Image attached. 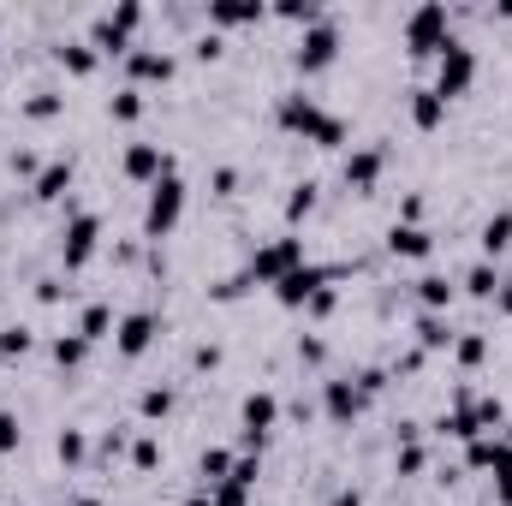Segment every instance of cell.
I'll use <instances>...</instances> for the list:
<instances>
[{
	"label": "cell",
	"instance_id": "1",
	"mask_svg": "<svg viewBox=\"0 0 512 506\" xmlns=\"http://www.w3.org/2000/svg\"><path fill=\"white\" fill-rule=\"evenodd\" d=\"M274 126L292 131V137H304V143H316V149H340L346 143V120L340 114H328L316 96H304V90H286V96H274Z\"/></svg>",
	"mask_w": 512,
	"mask_h": 506
},
{
	"label": "cell",
	"instance_id": "2",
	"mask_svg": "<svg viewBox=\"0 0 512 506\" xmlns=\"http://www.w3.org/2000/svg\"><path fill=\"white\" fill-rule=\"evenodd\" d=\"M447 42H453V12H447L441 0H423V6L405 12V54H411V60H429V54H441Z\"/></svg>",
	"mask_w": 512,
	"mask_h": 506
},
{
	"label": "cell",
	"instance_id": "3",
	"mask_svg": "<svg viewBox=\"0 0 512 506\" xmlns=\"http://www.w3.org/2000/svg\"><path fill=\"white\" fill-rule=\"evenodd\" d=\"M334 60H340V24L322 12V18H316L304 36H298V48H292V66H298L304 78H316V72H328Z\"/></svg>",
	"mask_w": 512,
	"mask_h": 506
},
{
	"label": "cell",
	"instance_id": "4",
	"mask_svg": "<svg viewBox=\"0 0 512 506\" xmlns=\"http://www.w3.org/2000/svg\"><path fill=\"white\" fill-rule=\"evenodd\" d=\"M471 84H477V48H465V42L453 36V42L435 54V84H429V90H435L441 102H453V96H465Z\"/></svg>",
	"mask_w": 512,
	"mask_h": 506
},
{
	"label": "cell",
	"instance_id": "5",
	"mask_svg": "<svg viewBox=\"0 0 512 506\" xmlns=\"http://www.w3.org/2000/svg\"><path fill=\"white\" fill-rule=\"evenodd\" d=\"M179 215H185V179H179V173H167L161 185H149V203H143V233H149V239H167V233L179 227Z\"/></svg>",
	"mask_w": 512,
	"mask_h": 506
},
{
	"label": "cell",
	"instance_id": "6",
	"mask_svg": "<svg viewBox=\"0 0 512 506\" xmlns=\"http://www.w3.org/2000/svg\"><path fill=\"white\" fill-rule=\"evenodd\" d=\"M304 262H310V256H304V239H292V233H286V239L256 245V256H251V268H245V274H251L256 286H280V280H286L292 268H304Z\"/></svg>",
	"mask_w": 512,
	"mask_h": 506
},
{
	"label": "cell",
	"instance_id": "7",
	"mask_svg": "<svg viewBox=\"0 0 512 506\" xmlns=\"http://www.w3.org/2000/svg\"><path fill=\"white\" fill-rule=\"evenodd\" d=\"M274 423H280V399L274 393H245V405H239V441H245V453L262 459V441H268Z\"/></svg>",
	"mask_w": 512,
	"mask_h": 506
},
{
	"label": "cell",
	"instance_id": "8",
	"mask_svg": "<svg viewBox=\"0 0 512 506\" xmlns=\"http://www.w3.org/2000/svg\"><path fill=\"white\" fill-rule=\"evenodd\" d=\"M328 280H340V268L304 262V268H292V274H286V280L274 286V304H280V310H304V304H310V298H316V292H322Z\"/></svg>",
	"mask_w": 512,
	"mask_h": 506
},
{
	"label": "cell",
	"instance_id": "9",
	"mask_svg": "<svg viewBox=\"0 0 512 506\" xmlns=\"http://www.w3.org/2000/svg\"><path fill=\"white\" fill-rule=\"evenodd\" d=\"M96 245H102V215H72L66 221V233H60V262H66V274H78L90 256H96Z\"/></svg>",
	"mask_w": 512,
	"mask_h": 506
},
{
	"label": "cell",
	"instance_id": "10",
	"mask_svg": "<svg viewBox=\"0 0 512 506\" xmlns=\"http://www.w3.org/2000/svg\"><path fill=\"white\" fill-rule=\"evenodd\" d=\"M364 405H370V393L358 387V376H334V381H322V411H328V423L352 429V423L364 417Z\"/></svg>",
	"mask_w": 512,
	"mask_h": 506
},
{
	"label": "cell",
	"instance_id": "11",
	"mask_svg": "<svg viewBox=\"0 0 512 506\" xmlns=\"http://www.w3.org/2000/svg\"><path fill=\"white\" fill-rule=\"evenodd\" d=\"M120 173H126V179H137V185H161V179L173 173V155H167L161 143H126Z\"/></svg>",
	"mask_w": 512,
	"mask_h": 506
},
{
	"label": "cell",
	"instance_id": "12",
	"mask_svg": "<svg viewBox=\"0 0 512 506\" xmlns=\"http://www.w3.org/2000/svg\"><path fill=\"white\" fill-rule=\"evenodd\" d=\"M155 340H161V316L155 310H131V316H120V328H114V352L120 358H143Z\"/></svg>",
	"mask_w": 512,
	"mask_h": 506
},
{
	"label": "cell",
	"instance_id": "13",
	"mask_svg": "<svg viewBox=\"0 0 512 506\" xmlns=\"http://www.w3.org/2000/svg\"><path fill=\"white\" fill-rule=\"evenodd\" d=\"M382 173H387V149L382 143H364V149L346 155V185H352V191H376Z\"/></svg>",
	"mask_w": 512,
	"mask_h": 506
},
{
	"label": "cell",
	"instance_id": "14",
	"mask_svg": "<svg viewBox=\"0 0 512 506\" xmlns=\"http://www.w3.org/2000/svg\"><path fill=\"white\" fill-rule=\"evenodd\" d=\"M387 251L405 256V262H423V256L435 251V233L417 227V221H393V227H387Z\"/></svg>",
	"mask_w": 512,
	"mask_h": 506
},
{
	"label": "cell",
	"instance_id": "15",
	"mask_svg": "<svg viewBox=\"0 0 512 506\" xmlns=\"http://www.w3.org/2000/svg\"><path fill=\"white\" fill-rule=\"evenodd\" d=\"M126 66H131V78H143V84H167V78L179 72V60H173L167 48H131Z\"/></svg>",
	"mask_w": 512,
	"mask_h": 506
},
{
	"label": "cell",
	"instance_id": "16",
	"mask_svg": "<svg viewBox=\"0 0 512 506\" xmlns=\"http://www.w3.org/2000/svg\"><path fill=\"white\" fill-rule=\"evenodd\" d=\"M66 191H72V161H48V167L30 179V197H36V203H60Z\"/></svg>",
	"mask_w": 512,
	"mask_h": 506
},
{
	"label": "cell",
	"instance_id": "17",
	"mask_svg": "<svg viewBox=\"0 0 512 506\" xmlns=\"http://www.w3.org/2000/svg\"><path fill=\"white\" fill-rule=\"evenodd\" d=\"M477 245H483V262H495V256H507V251H512V209H495V215L483 221Z\"/></svg>",
	"mask_w": 512,
	"mask_h": 506
},
{
	"label": "cell",
	"instance_id": "18",
	"mask_svg": "<svg viewBox=\"0 0 512 506\" xmlns=\"http://www.w3.org/2000/svg\"><path fill=\"white\" fill-rule=\"evenodd\" d=\"M405 96H411L405 108H411V126H417V131H435L441 120H447V102H441L429 84H423V90H405Z\"/></svg>",
	"mask_w": 512,
	"mask_h": 506
},
{
	"label": "cell",
	"instance_id": "19",
	"mask_svg": "<svg viewBox=\"0 0 512 506\" xmlns=\"http://www.w3.org/2000/svg\"><path fill=\"white\" fill-rule=\"evenodd\" d=\"M262 0H215L209 6V24H221V30H233V24H262Z\"/></svg>",
	"mask_w": 512,
	"mask_h": 506
},
{
	"label": "cell",
	"instance_id": "20",
	"mask_svg": "<svg viewBox=\"0 0 512 506\" xmlns=\"http://www.w3.org/2000/svg\"><path fill=\"white\" fill-rule=\"evenodd\" d=\"M453 298H459V280H447V274H423V280H417V304H423V310L447 316Z\"/></svg>",
	"mask_w": 512,
	"mask_h": 506
},
{
	"label": "cell",
	"instance_id": "21",
	"mask_svg": "<svg viewBox=\"0 0 512 506\" xmlns=\"http://www.w3.org/2000/svg\"><path fill=\"white\" fill-rule=\"evenodd\" d=\"M453 328H447V316H435V310H423L417 316V352H453Z\"/></svg>",
	"mask_w": 512,
	"mask_h": 506
},
{
	"label": "cell",
	"instance_id": "22",
	"mask_svg": "<svg viewBox=\"0 0 512 506\" xmlns=\"http://www.w3.org/2000/svg\"><path fill=\"white\" fill-rule=\"evenodd\" d=\"M459 286H465L471 298H483V304H495V292H501V268H495V262H471Z\"/></svg>",
	"mask_w": 512,
	"mask_h": 506
},
{
	"label": "cell",
	"instance_id": "23",
	"mask_svg": "<svg viewBox=\"0 0 512 506\" xmlns=\"http://www.w3.org/2000/svg\"><path fill=\"white\" fill-rule=\"evenodd\" d=\"M114 328H120V322H114V310H108V304H84V316H78V328H72V334H84V340L96 346V340H108Z\"/></svg>",
	"mask_w": 512,
	"mask_h": 506
},
{
	"label": "cell",
	"instance_id": "24",
	"mask_svg": "<svg viewBox=\"0 0 512 506\" xmlns=\"http://www.w3.org/2000/svg\"><path fill=\"white\" fill-rule=\"evenodd\" d=\"M54 60H60L66 72H78V78H90V72H96V48H90V42H60V48H54Z\"/></svg>",
	"mask_w": 512,
	"mask_h": 506
},
{
	"label": "cell",
	"instance_id": "25",
	"mask_svg": "<svg viewBox=\"0 0 512 506\" xmlns=\"http://www.w3.org/2000/svg\"><path fill=\"white\" fill-rule=\"evenodd\" d=\"M197 477H203L209 489H215V483H227V477H233V453H227V447H203V459H197Z\"/></svg>",
	"mask_w": 512,
	"mask_h": 506
},
{
	"label": "cell",
	"instance_id": "26",
	"mask_svg": "<svg viewBox=\"0 0 512 506\" xmlns=\"http://www.w3.org/2000/svg\"><path fill=\"white\" fill-rule=\"evenodd\" d=\"M310 215H316V179L292 185V197H286V227H298V221H310Z\"/></svg>",
	"mask_w": 512,
	"mask_h": 506
},
{
	"label": "cell",
	"instance_id": "27",
	"mask_svg": "<svg viewBox=\"0 0 512 506\" xmlns=\"http://www.w3.org/2000/svg\"><path fill=\"white\" fill-rule=\"evenodd\" d=\"M48 352H54V364H60V370H78V364L90 358V340H84V334H60Z\"/></svg>",
	"mask_w": 512,
	"mask_h": 506
},
{
	"label": "cell",
	"instance_id": "28",
	"mask_svg": "<svg viewBox=\"0 0 512 506\" xmlns=\"http://www.w3.org/2000/svg\"><path fill=\"white\" fill-rule=\"evenodd\" d=\"M489 471H495V506H512V441L495 447V465Z\"/></svg>",
	"mask_w": 512,
	"mask_h": 506
},
{
	"label": "cell",
	"instance_id": "29",
	"mask_svg": "<svg viewBox=\"0 0 512 506\" xmlns=\"http://www.w3.org/2000/svg\"><path fill=\"white\" fill-rule=\"evenodd\" d=\"M54 453H60V465H84V459H90V441H84V429H60Z\"/></svg>",
	"mask_w": 512,
	"mask_h": 506
},
{
	"label": "cell",
	"instance_id": "30",
	"mask_svg": "<svg viewBox=\"0 0 512 506\" xmlns=\"http://www.w3.org/2000/svg\"><path fill=\"white\" fill-rule=\"evenodd\" d=\"M30 346H36V334H30L24 322H6V328H0V358H24Z\"/></svg>",
	"mask_w": 512,
	"mask_h": 506
},
{
	"label": "cell",
	"instance_id": "31",
	"mask_svg": "<svg viewBox=\"0 0 512 506\" xmlns=\"http://www.w3.org/2000/svg\"><path fill=\"white\" fill-rule=\"evenodd\" d=\"M108 114H114L120 126H131V120H143V90H137V84H126V90H120V96L108 102Z\"/></svg>",
	"mask_w": 512,
	"mask_h": 506
},
{
	"label": "cell",
	"instance_id": "32",
	"mask_svg": "<svg viewBox=\"0 0 512 506\" xmlns=\"http://www.w3.org/2000/svg\"><path fill=\"white\" fill-rule=\"evenodd\" d=\"M60 108H66V96H54V90H36V96H30L18 114H24V120H54Z\"/></svg>",
	"mask_w": 512,
	"mask_h": 506
},
{
	"label": "cell",
	"instance_id": "33",
	"mask_svg": "<svg viewBox=\"0 0 512 506\" xmlns=\"http://www.w3.org/2000/svg\"><path fill=\"white\" fill-rule=\"evenodd\" d=\"M453 358H459L465 370H477V364L489 358V340H483V334H459V340H453Z\"/></svg>",
	"mask_w": 512,
	"mask_h": 506
},
{
	"label": "cell",
	"instance_id": "34",
	"mask_svg": "<svg viewBox=\"0 0 512 506\" xmlns=\"http://www.w3.org/2000/svg\"><path fill=\"white\" fill-rule=\"evenodd\" d=\"M137 411H143L149 423L167 417V411H173V387H143V393H137Z\"/></svg>",
	"mask_w": 512,
	"mask_h": 506
},
{
	"label": "cell",
	"instance_id": "35",
	"mask_svg": "<svg viewBox=\"0 0 512 506\" xmlns=\"http://www.w3.org/2000/svg\"><path fill=\"white\" fill-rule=\"evenodd\" d=\"M429 465V453H423V441H399V453H393V471L399 477H417Z\"/></svg>",
	"mask_w": 512,
	"mask_h": 506
},
{
	"label": "cell",
	"instance_id": "36",
	"mask_svg": "<svg viewBox=\"0 0 512 506\" xmlns=\"http://www.w3.org/2000/svg\"><path fill=\"white\" fill-rule=\"evenodd\" d=\"M209 506H251V483H239V477L215 483V489H209Z\"/></svg>",
	"mask_w": 512,
	"mask_h": 506
},
{
	"label": "cell",
	"instance_id": "37",
	"mask_svg": "<svg viewBox=\"0 0 512 506\" xmlns=\"http://www.w3.org/2000/svg\"><path fill=\"white\" fill-rule=\"evenodd\" d=\"M274 12H280L286 24H304V30L322 18V6H316V0H286V6H274Z\"/></svg>",
	"mask_w": 512,
	"mask_h": 506
},
{
	"label": "cell",
	"instance_id": "38",
	"mask_svg": "<svg viewBox=\"0 0 512 506\" xmlns=\"http://www.w3.org/2000/svg\"><path fill=\"white\" fill-rule=\"evenodd\" d=\"M131 465H137V471H155V465H161V441H155V435H137V441H131Z\"/></svg>",
	"mask_w": 512,
	"mask_h": 506
},
{
	"label": "cell",
	"instance_id": "39",
	"mask_svg": "<svg viewBox=\"0 0 512 506\" xmlns=\"http://www.w3.org/2000/svg\"><path fill=\"white\" fill-rule=\"evenodd\" d=\"M24 447V423H18V411H0V453H18Z\"/></svg>",
	"mask_w": 512,
	"mask_h": 506
},
{
	"label": "cell",
	"instance_id": "40",
	"mask_svg": "<svg viewBox=\"0 0 512 506\" xmlns=\"http://www.w3.org/2000/svg\"><path fill=\"white\" fill-rule=\"evenodd\" d=\"M334 310H340V292H334V286H322V292L304 304V316H316V322H322V316H334Z\"/></svg>",
	"mask_w": 512,
	"mask_h": 506
},
{
	"label": "cell",
	"instance_id": "41",
	"mask_svg": "<svg viewBox=\"0 0 512 506\" xmlns=\"http://www.w3.org/2000/svg\"><path fill=\"white\" fill-rule=\"evenodd\" d=\"M221 48H227V42H221V36H215V30H209V36H197V42H191V54H197V60H221Z\"/></svg>",
	"mask_w": 512,
	"mask_h": 506
},
{
	"label": "cell",
	"instance_id": "42",
	"mask_svg": "<svg viewBox=\"0 0 512 506\" xmlns=\"http://www.w3.org/2000/svg\"><path fill=\"white\" fill-rule=\"evenodd\" d=\"M298 358H304V364H322V358H328V346H322V340H298Z\"/></svg>",
	"mask_w": 512,
	"mask_h": 506
},
{
	"label": "cell",
	"instance_id": "43",
	"mask_svg": "<svg viewBox=\"0 0 512 506\" xmlns=\"http://www.w3.org/2000/svg\"><path fill=\"white\" fill-rule=\"evenodd\" d=\"M233 185H239V173H233V167H215V191L233 197Z\"/></svg>",
	"mask_w": 512,
	"mask_h": 506
},
{
	"label": "cell",
	"instance_id": "44",
	"mask_svg": "<svg viewBox=\"0 0 512 506\" xmlns=\"http://www.w3.org/2000/svg\"><path fill=\"white\" fill-rule=\"evenodd\" d=\"M495 310H501V316H512V280H501V292H495Z\"/></svg>",
	"mask_w": 512,
	"mask_h": 506
},
{
	"label": "cell",
	"instance_id": "45",
	"mask_svg": "<svg viewBox=\"0 0 512 506\" xmlns=\"http://www.w3.org/2000/svg\"><path fill=\"white\" fill-rule=\"evenodd\" d=\"M328 506H364V495H358V489H340V495H334Z\"/></svg>",
	"mask_w": 512,
	"mask_h": 506
},
{
	"label": "cell",
	"instance_id": "46",
	"mask_svg": "<svg viewBox=\"0 0 512 506\" xmlns=\"http://www.w3.org/2000/svg\"><path fill=\"white\" fill-rule=\"evenodd\" d=\"M185 506H209V489H197V495H191Z\"/></svg>",
	"mask_w": 512,
	"mask_h": 506
},
{
	"label": "cell",
	"instance_id": "47",
	"mask_svg": "<svg viewBox=\"0 0 512 506\" xmlns=\"http://www.w3.org/2000/svg\"><path fill=\"white\" fill-rule=\"evenodd\" d=\"M66 506H102V501L96 495H78V501H66Z\"/></svg>",
	"mask_w": 512,
	"mask_h": 506
}]
</instances>
